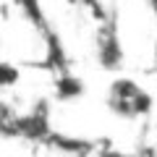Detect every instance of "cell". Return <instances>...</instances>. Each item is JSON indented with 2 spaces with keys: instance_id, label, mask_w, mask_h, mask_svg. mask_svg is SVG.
Returning <instances> with one entry per match:
<instances>
[{
  "instance_id": "cell-4",
  "label": "cell",
  "mask_w": 157,
  "mask_h": 157,
  "mask_svg": "<svg viewBox=\"0 0 157 157\" xmlns=\"http://www.w3.org/2000/svg\"><path fill=\"white\" fill-rule=\"evenodd\" d=\"M18 78H21V71L16 66L0 60V86H13V84H18Z\"/></svg>"
},
{
  "instance_id": "cell-1",
  "label": "cell",
  "mask_w": 157,
  "mask_h": 157,
  "mask_svg": "<svg viewBox=\"0 0 157 157\" xmlns=\"http://www.w3.org/2000/svg\"><path fill=\"white\" fill-rule=\"evenodd\" d=\"M149 107L152 97L131 78H115L110 84V110L118 113L121 118L144 115V113H149Z\"/></svg>"
},
{
  "instance_id": "cell-2",
  "label": "cell",
  "mask_w": 157,
  "mask_h": 157,
  "mask_svg": "<svg viewBox=\"0 0 157 157\" xmlns=\"http://www.w3.org/2000/svg\"><path fill=\"white\" fill-rule=\"evenodd\" d=\"M97 58H100V63L105 68H115L121 66V50H118V39L113 37H102L100 42H97Z\"/></svg>"
},
{
  "instance_id": "cell-6",
  "label": "cell",
  "mask_w": 157,
  "mask_h": 157,
  "mask_svg": "<svg viewBox=\"0 0 157 157\" xmlns=\"http://www.w3.org/2000/svg\"><path fill=\"white\" fill-rule=\"evenodd\" d=\"M155 58H157V47H155Z\"/></svg>"
},
{
  "instance_id": "cell-3",
  "label": "cell",
  "mask_w": 157,
  "mask_h": 157,
  "mask_svg": "<svg viewBox=\"0 0 157 157\" xmlns=\"http://www.w3.org/2000/svg\"><path fill=\"white\" fill-rule=\"evenodd\" d=\"M84 92V84H81V78L76 76H60L55 81V94L60 97V100H73V97H78Z\"/></svg>"
},
{
  "instance_id": "cell-5",
  "label": "cell",
  "mask_w": 157,
  "mask_h": 157,
  "mask_svg": "<svg viewBox=\"0 0 157 157\" xmlns=\"http://www.w3.org/2000/svg\"><path fill=\"white\" fill-rule=\"evenodd\" d=\"M149 6H152V11L157 13V0H149Z\"/></svg>"
}]
</instances>
